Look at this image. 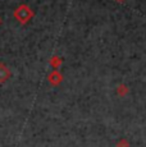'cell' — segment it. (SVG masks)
I'll list each match as a JSON object with an SVG mask.
<instances>
[{
  "mask_svg": "<svg viewBox=\"0 0 146 147\" xmlns=\"http://www.w3.org/2000/svg\"><path fill=\"white\" fill-rule=\"evenodd\" d=\"M128 87L126 86V84H119V86L117 87V94L119 95V96H126L128 94Z\"/></svg>",
  "mask_w": 146,
  "mask_h": 147,
  "instance_id": "obj_4",
  "label": "cell"
},
{
  "mask_svg": "<svg viewBox=\"0 0 146 147\" xmlns=\"http://www.w3.org/2000/svg\"><path fill=\"white\" fill-rule=\"evenodd\" d=\"M12 73H10L9 68L5 65L4 63H0V83H4L10 78Z\"/></svg>",
  "mask_w": 146,
  "mask_h": 147,
  "instance_id": "obj_2",
  "label": "cell"
},
{
  "mask_svg": "<svg viewBox=\"0 0 146 147\" xmlns=\"http://www.w3.org/2000/svg\"><path fill=\"white\" fill-rule=\"evenodd\" d=\"M119 1H122V0H119Z\"/></svg>",
  "mask_w": 146,
  "mask_h": 147,
  "instance_id": "obj_8",
  "label": "cell"
},
{
  "mask_svg": "<svg viewBox=\"0 0 146 147\" xmlns=\"http://www.w3.org/2000/svg\"><path fill=\"white\" fill-rule=\"evenodd\" d=\"M14 17L19 23L24 24L33 17V12L30 9V7H27V5L23 4V5H19V7L14 10Z\"/></svg>",
  "mask_w": 146,
  "mask_h": 147,
  "instance_id": "obj_1",
  "label": "cell"
},
{
  "mask_svg": "<svg viewBox=\"0 0 146 147\" xmlns=\"http://www.w3.org/2000/svg\"><path fill=\"white\" fill-rule=\"evenodd\" d=\"M0 23H1V18H0Z\"/></svg>",
  "mask_w": 146,
  "mask_h": 147,
  "instance_id": "obj_7",
  "label": "cell"
},
{
  "mask_svg": "<svg viewBox=\"0 0 146 147\" xmlns=\"http://www.w3.org/2000/svg\"><path fill=\"white\" fill-rule=\"evenodd\" d=\"M60 63H62V60L59 58H57V56H55V58H53V60H51V65L54 67V68H58L59 65H60Z\"/></svg>",
  "mask_w": 146,
  "mask_h": 147,
  "instance_id": "obj_6",
  "label": "cell"
},
{
  "mask_svg": "<svg viewBox=\"0 0 146 147\" xmlns=\"http://www.w3.org/2000/svg\"><path fill=\"white\" fill-rule=\"evenodd\" d=\"M116 147H130V142L127 140H124V138H122V140H119L117 142Z\"/></svg>",
  "mask_w": 146,
  "mask_h": 147,
  "instance_id": "obj_5",
  "label": "cell"
},
{
  "mask_svg": "<svg viewBox=\"0 0 146 147\" xmlns=\"http://www.w3.org/2000/svg\"><path fill=\"white\" fill-rule=\"evenodd\" d=\"M62 81H63V76H62L58 70H54V72L49 76V82L53 84V86H58V84H60Z\"/></svg>",
  "mask_w": 146,
  "mask_h": 147,
  "instance_id": "obj_3",
  "label": "cell"
}]
</instances>
